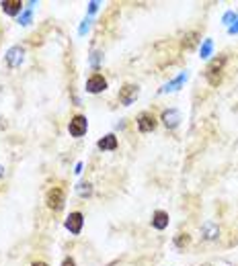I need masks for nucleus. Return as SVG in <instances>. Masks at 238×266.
Returning <instances> with one entry per match:
<instances>
[{"label":"nucleus","mask_w":238,"mask_h":266,"mask_svg":"<svg viewBox=\"0 0 238 266\" xmlns=\"http://www.w3.org/2000/svg\"><path fill=\"white\" fill-rule=\"evenodd\" d=\"M140 96V88L136 84H123L121 86V90H119V102L129 106V104H134L136 98Z\"/></svg>","instance_id":"7ed1b4c3"},{"label":"nucleus","mask_w":238,"mask_h":266,"mask_svg":"<svg viewBox=\"0 0 238 266\" xmlns=\"http://www.w3.org/2000/svg\"><path fill=\"white\" fill-rule=\"evenodd\" d=\"M3 176H5V166L0 164V178H3Z\"/></svg>","instance_id":"393cba45"},{"label":"nucleus","mask_w":238,"mask_h":266,"mask_svg":"<svg viewBox=\"0 0 238 266\" xmlns=\"http://www.w3.org/2000/svg\"><path fill=\"white\" fill-rule=\"evenodd\" d=\"M23 56H25L23 48H21V46H15V48H11V50L7 52V64L11 66V68H19V66L23 64Z\"/></svg>","instance_id":"6e6552de"},{"label":"nucleus","mask_w":238,"mask_h":266,"mask_svg":"<svg viewBox=\"0 0 238 266\" xmlns=\"http://www.w3.org/2000/svg\"><path fill=\"white\" fill-rule=\"evenodd\" d=\"M232 18H236V14H234V12H228V14L224 16V23H228V20H232Z\"/></svg>","instance_id":"4be33fe9"},{"label":"nucleus","mask_w":238,"mask_h":266,"mask_svg":"<svg viewBox=\"0 0 238 266\" xmlns=\"http://www.w3.org/2000/svg\"><path fill=\"white\" fill-rule=\"evenodd\" d=\"M62 266H76V262H74V258H72V256H68V258H64Z\"/></svg>","instance_id":"aec40b11"},{"label":"nucleus","mask_w":238,"mask_h":266,"mask_svg":"<svg viewBox=\"0 0 238 266\" xmlns=\"http://www.w3.org/2000/svg\"><path fill=\"white\" fill-rule=\"evenodd\" d=\"M201 234H203L205 240H215V238L220 236V228L215 226L213 221H207V224L201 226Z\"/></svg>","instance_id":"f8f14e48"},{"label":"nucleus","mask_w":238,"mask_h":266,"mask_svg":"<svg viewBox=\"0 0 238 266\" xmlns=\"http://www.w3.org/2000/svg\"><path fill=\"white\" fill-rule=\"evenodd\" d=\"M64 203H66V192H64V188L60 186H54L48 190V196H46V205L52 209V211H60L64 207Z\"/></svg>","instance_id":"f03ea898"},{"label":"nucleus","mask_w":238,"mask_h":266,"mask_svg":"<svg viewBox=\"0 0 238 266\" xmlns=\"http://www.w3.org/2000/svg\"><path fill=\"white\" fill-rule=\"evenodd\" d=\"M152 228H156V230L168 228V213L166 211H154V215H152Z\"/></svg>","instance_id":"9b49d317"},{"label":"nucleus","mask_w":238,"mask_h":266,"mask_svg":"<svg viewBox=\"0 0 238 266\" xmlns=\"http://www.w3.org/2000/svg\"><path fill=\"white\" fill-rule=\"evenodd\" d=\"M82 224H84V217H82L80 211H74V213H70L66 217V230L70 234H74V236H78L82 232Z\"/></svg>","instance_id":"0eeeda50"},{"label":"nucleus","mask_w":238,"mask_h":266,"mask_svg":"<svg viewBox=\"0 0 238 266\" xmlns=\"http://www.w3.org/2000/svg\"><path fill=\"white\" fill-rule=\"evenodd\" d=\"M160 121H162L168 129H175V127L179 125V121H181V113H179L177 108H166V110H162Z\"/></svg>","instance_id":"1a4fd4ad"},{"label":"nucleus","mask_w":238,"mask_h":266,"mask_svg":"<svg viewBox=\"0 0 238 266\" xmlns=\"http://www.w3.org/2000/svg\"><path fill=\"white\" fill-rule=\"evenodd\" d=\"M86 129H89V121H86V117H82V115L72 117V121L68 125V131H70L72 138H82L86 133Z\"/></svg>","instance_id":"39448f33"},{"label":"nucleus","mask_w":238,"mask_h":266,"mask_svg":"<svg viewBox=\"0 0 238 266\" xmlns=\"http://www.w3.org/2000/svg\"><path fill=\"white\" fill-rule=\"evenodd\" d=\"M91 192H93V188H91V184L89 182H80L78 184V194L84 198V196H91Z\"/></svg>","instance_id":"f3484780"},{"label":"nucleus","mask_w":238,"mask_h":266,"mask_svg":"<svg viewBox=\"0 0 238 266\" xmlns=\"http://www.w3.org/2000/svg\"><path fill=\"white\" fill-rule=\"evenodd\" d=\"M19 23L23 25V27H27V25L31 23V10H25V12H23V16L19 18Z\"/></svg>","instance_id":"6ab92c4d"},{"label":"nucleus","mask_w":238,"mask_h":266,"mask_svg":"<svg viewBox=\"0 0 238 266\" xmlns=\"http://www.w3.org/2000/svg\"><path fill=\"white\" fill-rule=\"evenodd\" d=\"M185 80H187V74L183 72V74H179V76H177L175 80H172V82H168V84H166V86L162 88V90H164V92H172V90H179V86H181V84H183Z\"/></svg>","instance_id":"4468645a"},{"label":"nucleus","mask_w":238,"mask_h":266,"mask_svg":"<svg viewBox=\"0 0 238 266\" xmlns=\"http://www.w3.org/2000/svg\"><path fill=\"white\" fill-rule=\"evenodd\" d=\"M31 266H48V264H46V262H33Z\"/></svg>","instance_id":"b1692460"},{"label":"nucleus","mask_w":238,"mask_h":266,"mask_svg":"<svg viewBox=\"0 0 238 266\" xmlns=\"http://www.w3.org/2000/svg\"><path fill=\"white\" fill-rule=\"evenodd\" d=\"M136 125H138V129H140V133H150V131H154V129H156L158 121H156V117H154L152 113H148V110H144V113H140V115H138Z\"/></svg>","instance_id":"20e7f679"},{"label":"nucleus","mask_w":238,"mask_h":266,"mask_svg":"<svg viewBox=\"0 0 238 266\" xmlns=\"http://www.w3.org/2000/svg\"><path fill=\"white\" fill-rule=\"evenodd\" d=\"M224 64H226V58L224 56H218L215 60H211L205 68V78L211 86H218L222 82V70H224Z\"/></svg>","instance_id":"f257e3e1"},{"label":"nucleus","mask_w":238,"mask_h":266,"mask_svg":"<svg viewBox=\"0 0 238 266\" xmlns=\"http://www.w3.org/2000/svg\"><path fill=\"white\" fill-rule=\"evenodd\" d=\"M197 33L195 31H191V33H187L185 37H183V48L185 50H193V46H195V43H197Z\"/></svg>","instance_id":"2eb2a0df"},{"label":"nucleus","mask_w":238,"mask_h":266,"mask_svg":"<svg viewBox=\"0 0 238 266\" xmlns=\"http://www.w3.org/2000/svg\"><path fill=\"white\" fill-rule=\"evenodd\" d=\"M0 6H3V10L11 16H15V14H19L21 10H23V2H21V0H5Z\"/></svg>","instance_id":"9d476101"},{"label":"nucleus","mask_w":238,"mask_h":266,"mask_svg":"<svg viewBox=\"0 0 238 266\" xmlns=\"http://www.w3.org/2000/svg\"><path fill=\"white\" fill-rule=\"evenodd\" d=\"M103 90H107V80L103 78V74H93L89 80H86V92L99 94Z\"/></svg>","instance_id":"423d86ee"},{"label":"nucleus","mask_w":238,"mask_h":266,"mask_svg":"<svg viewBox=\"0 0 238 266\" xmlns=\"http://www.w3.org/2000/svg\"><path fill=\"white\" fill-rule=\"evenodd\" d=\"M203 266H209V264H203Z\"/></svg>","instance_id":"a878e982"},{"label":"nucleus","mask_w":238,"mask_h":266,"mask_svg":"<svg viewBox=\"0 0 238 266\" xmlns=\"http://www.w3.org/2000/svg\"><path fill=\"white\" fill-rule=\"evenodd\" d=\"M99 150H103V152H111V150H115L117 148V138L113 136V133H109V136H105L103 140H99Z\"/></svg>","instance_id":"ddd939ff"},{"label":"nucleus","mask_w":238,"mask_h":266,"mask_svg":"<svg viewBox=\"0 0 238 266\" xmlns=\"http://www.w3.org/2000/svg\"><path fill=\"white\" fill-rule=\"evenodd\" d=\"M97 8H99V2H91L89 4V12H97Z\"/></svg>","instance_id":"412c9836"},{"label":"nucleus","mask_w":238,"mask_h":266,"mask_svg":"<svg viewBox=\"0 0 238 266\" xmlns=\"http://www.w3.org/2000/svg\"><path fill=\"white\" fill-rule=\"evenodd\" d=\"M228 31H230V33H232V35H234V33H238V20H236V25H232V27H230V29H228Z\"/></svg>","instance_id":"5701e85b"},{"label":"nucleus","mask_w":238,"mask_h":266,"mask_svg":"<svg viewBox=\"0 0 238 266\" xmlns=\"http://www.w3.org/2000/svg\"><path fill=\"white\" fill-rule=\"evenodd\" d=\"M189 242H191L189 234H177V236H175V246H177V248H185V246H189Z\"/></svg>","instance_id":"dca6fc26"},{"label":"nucleus","mask_w":238,"mask_h":266,"mask_svg":"<svg viewBox=\"0 0 238 266\" xmlns=\"http://www.w3.org/2000/svg\"><path fill=\"white\" fill-rule=\"evenodd\" d=\"M211 54V39H205L203 48H201V58H207Z\"/></svg>","instance_id":"a211bd4d"}]
</instances>
